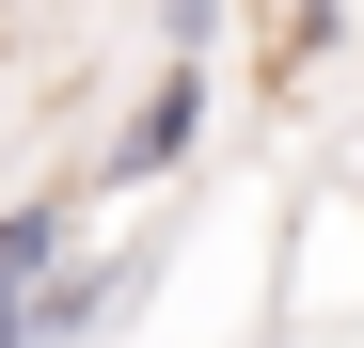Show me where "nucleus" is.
Listing matches in <instances>:
<instances>
[{
  "instance_id": "obj_2",
  "label": "nucleus",
  "mask_w": 364,
  "mask_h": 348,
  "mask_svg": "<svg viewBox=\"0 0 364 348\" xmlns=\"http://www.w3.org/2000/svg\"><path fill=\"white\" fill-rule=\"evenodd\" d=\"M191 127H206V64H159V95L127 111V143H111V174H174V158H191Z\"/></svg>"
},
{
  "instance_id": "obj_1",
  "label": "nucleus",
  "mask_w": 364,
  "mask_h": 348,
  "mask_svg": "<svg viewBox=\"0 0 364 348\" xmlns=\"http://www.w3.org/2000/svg\"><path fill=\"white\" fill-rule=\"evenodd\" d=\"M80 206H0V348H48V285H64Z\"/></svg>"
}]
</instances>
